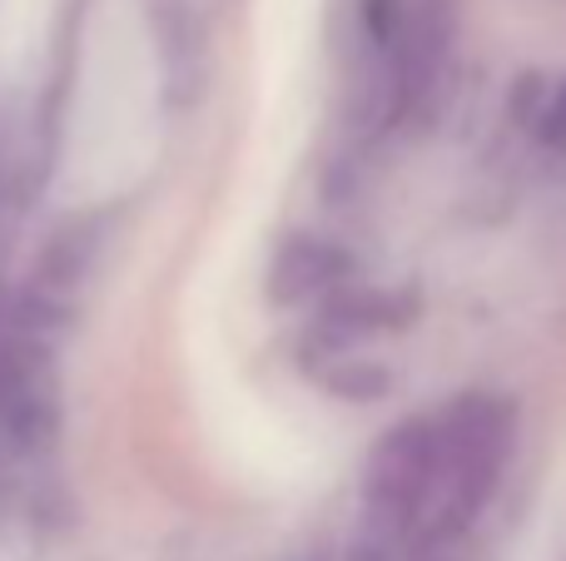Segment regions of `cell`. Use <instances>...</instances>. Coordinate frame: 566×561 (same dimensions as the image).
<instances>
[{"label": "cell", "instance_id": "3957f363", "mask_svg": "<svg viewBox=\"0 0 566 561\" xmlns=\"http://www.w3.org/2000/svg\"><path fill=\"white\" fill-rule=\"evenodd\" d=\"M428 463H432V417H402L398 427L378 437L368 453V473H363V502L382 537L402 542L412 512L428 487Z\"/></svg>", "mask_w": 566, "mask_h": 561}, {"label": "cell", "instance_id": "277c9868", "mask_svg": "<svg viewBox=\"0 0 566 561\" xmlns=\"http://www.w3.org/2000/svg\"><path fill=\"white\" fill-rule=\"evenodd\" d=\"M343 258L318 239H289L283 254L274 258V298L279 304H303V298L323 294L338 284Z\"/></svg>", "mask_w": 566, "mask_h": 561}, {"label": "cell", "instance_id": "6da1fadb", "mask_svg": "<svg viewBox=\"0 0 566 561\" xmlns=\"http://www.w3.org/2000/svg\"><path fill=\"white\" fill-rule=\"evenodd\" d=\"M60 437V378L35 328L0 334V561L45 547V493Z\"/></svg>", "mask_w": 566, "mask_h": 561}, {"label": "cell", "instance_id": "7a4b0ae2", "mask_svg": "<svg viewBox=\"0 0 566 561\" xmlns=\"http://www.w3.org/2000/svg\"><path fill=\"white\" fill-rule=\"evenodd\" d=\"M512 453H517V407L492 393H462L442 413H432V463L428 487L412 512L402 547L438 552L472 527V517L502 487Z\"/></svg>", "mask_w": 566, "mask_h": 561}, {"label": "cell", "instance_id": "5b68a950", "mask_svg": "<svg viewBox=\"0 0 566 561\" xmlns=\"http://www.w3.org/2000/svg\"><path fill=\"white\" fill-rule=\"evenodd\" d=\"M562 119H566V95H562Z\"/></svg>", "mask_w": 566, "mask_h": 561}]
</instances>
